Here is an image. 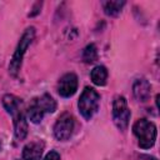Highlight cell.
Returning <instances> with one entry per match:
<instances>
[{
  "instance_id": "1",
  "label": "cell",
  "mask_w": 160,
  "mask_h": 160,
  "mask_svg": "<svg viewBox=\"0 0 160 160\" xmlns=\"http://www.w3.org/2000/svg\"><path fill=\"white\" fill-rule=\"evenodd\" d=\"M35 38V28L34 26H30L28 28L24 34L21 35L20 40H19V44L15 49V52L11 58V61H10V65H9V71L12 76H16L20 68H21V61H22V58H24V54L26 52L28 48L30 46V44L32 42Z\"/></svg>"
},
{
  "instance_id": "2",
  "label": "cell",
  "mask_w": 160,
  "mask_h": 160,
  "mask_svg": "<svg viewBox=\"0 0 160 160\" xmlns=\"http://www.w3.org/2000/svg\"><path fill=\"white\" fill-rule=\"evenodd\" d=\"M132 132L139 140L141 149H150L156 140V126L146 119H139L132 125Z\"/></svg>"
},
{
  "instance_id": "3",
  "label": "cell",
  "mask_w": 160,
  "mask_h": 160,
  "mask_svg": "<svg viewBox=\"0 0 160 160\" xmlns=\"http://www.w3.org/2000/svg\"><path fill=\"white\" fill-rule=\"evenodd\" d=\"M99 105H100L99 92L95 89L86 86L84 89V91L81 92L79 102H78L79 111L81 112V115L86 120H90L96 114V111L99 110Z\"/></svg>"
},
{
  "instance_id": "4",
  "label": "cell",
  "mask_w": 160,
  "mask_h": 160,
  "mask_svg": "<svg viewBox=\"0 0 160 160\" xmlns=\"http://www.w3.org/2000/svg\"><path fill=\"white\" fill-rule=\"evenodd\" d=\"M130 115H131V112L128 108L126 99L120 95L116 96L112 102V120L119 130L125 131L128 129Z\"/></svg>"
},
{
  "instance_id": "5",
  "label": "cell",
  "mask_w": 160,
  "mask_h": 160,
  "mask_svg": "<svg viewBox=\"0 0 160 160\" xmlns=\"http://www.w3.org/2000/svg\"><path fill=\"white\" fill-rule=\"evenodd\" d=\"M74 125H75V121L72 115L69 112H64L62 115H60V118L56 120L54 125V136L61 141L68 140L72 134Z\"/></svg>"
},
{
  "instance_id": "6",
  "label": "cell",
  "mask_w": 160,
  "mask_h": 160,
  "mask_svg": "<svg viewBox=\"0 0 160 160\" xmlns=\"http://www.w3.org/2000/svg\"><path fill=\"white\" fill-rule=\"evenodd\" d=\"M78 90V76L74 72L65 74L58 82V92L62 98L72 96Z\"/></svg>"
},
{
  "instance_id": "7",
  "label": "cell",
  "mask_w": 160,
  "mask_h": 160,
  "mask_svg": "<svg viewBox=\"0 0 160 160\" xmlns=\"http://www.w3.org/2000/svg\"><path fill=\"white\" fill-rule=\"evenodd\" d=\"M44 146L45 145L41 140H34L26 144L22 149V159L24 160H41Z\"/></svg>"
},
{
  "instance_id": "8",
  "label": "cell",
  "mask_w": 160,
  "mask_h": 160,
  "mask_svg": "<svg viewBox=\"0 0 160 160\" xmlns=\"http://www.w3.org/2000/svg\"><path fill=\"white\" fill-rule=\"evenodd\" d=\"M132 92L138 101H141V102L148 101L150 98V92H151L150 82L144 78L135 80V82L132 85Z\"/></svg>"
},
{
  "instance_id": "9",
  "label": "cell",
  "mask_w": 160,
  "mask_h": 160,
  "mask_svg": "<svg viewBox=\"0 0 160 160\" xmlns=\"http://www.w3.org/2000/svg\"><path fill=\"white\" fill-rule=\"evenodd\" d=\"M14 132L18 140H24L28 135V121L22 112L14 116Z\"/></svg>"
},
{
  "instance_id": "10",
  "label": "cell",
  "mask_w": 160,
  "mask_h": 160,
  "mask_svg": "<svg viewBox=\"0 0 160 160\" xmlns=\"http://www.w3.org/2000/svg\"><path fill=\"white\" fill-rule=\"evenodd\" d=\"M2 105L5 108V110L12 115V116H16L19 112H20V105H21V99H19L18 96L15 95H11V94H6L4 95L2 98Z\"/></svg>"
},
{
  "instance_id": "11",
  "label": "cell",
  "mask_w": 160,
  "mask_h": 160,
  "mask_svg": "<svg viewBox=\"0 0 160 160\" xmlns=\"http://www.w3.org/2000/svg\"><path fill=\"white\" fill-rule=\"evenodd\" d=\"M44 112H54L56 110V102L55 100L49 95V94H44L40 98H36L32 100Z\"/></svg>"
},
{
  "instance_id": "12",
  "label": "cell",
  "mask_w": 160,
  "mask_h": 160,
  "mask_svg": "<svg viewBox=\"0 0 160 160\" xmlns=\"http://www.w3.org/2000/svg\"><path fill=\"white\" fill-rule=\"evenodd\" d=\"M90 78H91V81L98 85V86H104L106 84V79H108V70L105 66L102 65H98L95 66L91 72H90Z\"/></svg>"
},
{
  "instance_id": "13",
  "label": "cell",
  "mask_w": 160,
  "mask_h": 160,
  "mask_svg": "<svg viewBox=\"0 0 160 160\" xmlns=\"http://www.w3.org/2000/svg\"><path fill=\"white\" fill-rule=\"evenodd\" d=\"M125 5V1H119V0H115V1H104L102 2V8H104V11L106 15H110V16H116L122 6Z\"/></svg>"
},
{
  "instance_id": "14",
  "label": "cell",
  "mask_w": 160,
  "mask_h": 160,
  "mask_svg": "<svg viewBox=\"0 0 160 160\" xmlns=\"http://www.w3.org/2000/svg\"><path fill=\"white\" fill-rule=\"evenodd\" d=\"M44 111L32 101L31 102V105L29 106V109H28V119L31 121V122H34V124H39L41 120H42V118H44Z\"/></svg>"
},
{
  "instance_id": "15",
  "label": "cell",
  "mask_w": 160,
  "mask_h": 160,
  "mask_svg": "<svg viewBox=\"0 0 160 160\" xmlns=\"http://www.w3.org/2000/svg\"><path fill=\"white\" fill-rule=\"evenodd\" d=\"M98 59V50L94 44H89L82 51V60L88 64L94 62Z\"/></svg>"
},
{
  "instance_id": "16",
  "label": "cell",
  "mask_w": 160,
  "mask_h": 160,
  "mask_svg": "<svg viewBox=\"0 0 160 160\" xmlns=\"http://www.w3.org/2000/svg\"><path fill=\"white\" fill-rule=\"evenodd\" d=\"M42 160H60V154L58 151H50L45 155V158Z\"/></svg>"
},
{
  "instance_id": "17",
  "label": "cell",
  "mask_w": 160,
  "mask_h": 160,
  "mask_svg": "<svg viewBox=\"0 0 160 160\" xmlns=\"http://www.w3.org/2000/svg\"><path fill=\"white\" fill-rule=\"evenodd\" d=\"M1 145H2V141H1V139H0V149H1Z\"/></svg>"
}]
</instances>
